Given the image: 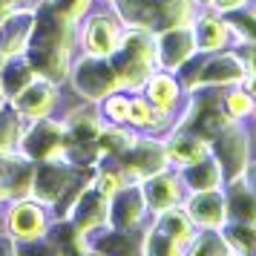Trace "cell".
<instances>
[{"label":"cell","instance_id":"obj_1","mask_svg":"<svg viewBox=\"0 0 256 256\" xmlns=\"http://www.w3.org/2000/svg\"><path fill=\"white\" fill-rule=\"evenodd\" d=\"M110 60H112V66L118 72L121 90L138 92L141 86L147 84V78L158 70V64H156V32L127 26L121 44L110 55Z\"/></svg>","mask_w":256,"mask_h":256},{"label":"cell","instance_id":"obj_2","mask_svg":"<svg viewBox=\"0 0 256 256\" xmlns=\"http://www.w3.org/2000/svg\"><path fill=\"white\" fill-rule=\"evenodd\" d=\"M213 156L222 164L224 173V184L244 178L250 162L256 158V141L250 124H230L224 127L219 136H213Z\"/></svg>","mask_w":256,"mask_h":256},{"label":"cell","instance_id":"obj_3","mask_svg":"<svg viewBox=\"0 0 256 256\" xmlns=\"http://www.w3.org/2000/svg\"><path fill=\"white\" fill-rule=\"evenodd\" d=\"M141 92L147 95V101H150L158 112L173 118L178 127L184 124L187 110H190V95H187L184 84H182V78H178L176 72L156 70L150 78H147V84L141 86Z\"/></svg>","mask_w":256,"mask_h":256},{"label":"cell","instance_id":"obj_4","mask_svg":"<svg viewBox=\"0 0 256 256\" xmlns=\"http://www.w3.org/2000/svg\"><path fill=\"white\" fill-rule=\"evenodd\" d=\"M72 84L75 90L86 98V101H101L110 92L121 90L118 72L110 58H95V55H84L78 66L72 72Z\"/></svg>","mask_w":256,"mask_h":256},{"label":"cell","instance_id":"obj_5","mask_svg":"<svg viewBox=\"0 0 256 256\" xmlns=\"http://www.w3.org/2000/svg\"><path fill=\"white\" fill-rule=\"evenodd\" d=\"M164 167H170L164 138H156V136H138L127 152H121V173L127 182H144L147 176L158 173Z\"/></svg>","mask_w":256,"mask_h":256},{"label":"cell","instance_id":"obj_6","mask_svg":"<svg viewBox=\"0 0 256 256\" xmlns=\"http://www.w3.org/2000/svg\"><path fill=\"white\" fill-rule=\"evenodd\" d=\"M190 26H193L198 55H213V52L236 46V35H233V26L228 20V14L216 12L210 6H202Z\"/></svg>","mask_w":256,"mask_h":256},{"label":"cell","instance_id":"obj_7","mask_svg":"<svg viewBox=\"0 0 256 256\" xmlns=\"http://www.w3.org/2000/svg\"><path fill=\"white\" fill-rule=\"evenodd\" d=\"M196 38H193V26H170L156 32V64L158 70L178 72L190 58H196Z\"/></svg>","mask_w":256,"mask_h":256},{"label":"cell","instance_id":"obj_8","mask_svg":"<svg viewBox=\"0 0 256 256\" xmlns=\"http://www.w3.org/2000/svg\"><path fill=\"white\" fill-rule=\"evenodd\" d=\"M124 20L116 14H106V12H98L92 14L86 24H84V32H81V46H84V55H95V58H110L112 52L118 49L121 38H124Z\"/></svg>","mask_w":256,"mask_h":256},{"label":"cell","instance_id":"obj_9","mask_svg":"<svg viewBox=\"0 0 256 256\" xmlns=\"http://www.w3.org/2000/svg\"><path fill=\"white\" fill-rule=\"evenodd\" d=\"M150 208L141 190V182H127L110 198V228L116 230H136L138 224L150 222Z\"/></svg>","mask_w":256,"mask_h":256},{"label":"cell","instance_id":"obj_10","mask_svg":"<svg viewBox=\"0 0 256 256\" xmlns=\"http://www.w3.org/2000/svg\"><path fill=\"white\" fill-rule=\"evenodd\" d=\"M182 208L187 210V216L193 219L198 230L204 228H224V222L230 219L228 213V196H224V187L216 190H196V193H187Z\"/></svg>","mask_w":256,"mask_h":256},{"label":"cell","instance_id":"obj_11","mask_svg":"<svg viewBox=\"0 0 256 256\" xmlns=\"http://www.w3.org/2000/svg\"><path fill=\"white\" fill-rule=\"evenodd\" d=\"M141 190H144V198H147V208L150 213H162L167 208H178L187 196V187L182 182V173L176 167H164L158 173L147 176L141 182Z\"/></svg>","mask_w":256,"mask_h":256},{"label":"cell","instance_id":"obj_12","mask_svg":"<svg viewBox=\"0 0 256 256\" xmlns=\"http://www.w3.org/2000/svg\"><path fill=\"white\" fill-rule=\"evenodd\" d=\"M164 150H167V164L182 170L187 164L193 162H202L213 156V141L208 136H202L196 130H187V127H178L173 136L164 138Z\"/></svg>","mask_w":256,"mask_h":256},{"label":"cell","instance_id":"obj_13","mask_svg":"<svg viewBox=\"0 0 256 256\" xmlns=\"http://www.w3.org/2000/svg\"><path fill=\"white\" fill-rule=\"evenodd\" d=\"M147 224H150L152 230H158L162 236H167L173 244H178L182 254H187V248H190V242H193V236H196V230H198L182 204H178V208H167V210H162V213H152Z\"/></svg>","mask_w":256,"mask_h":256},{"label":"cell","instance_id":"obj_14","mask_svg":"<svg viewBox=\"0 0 256 256\" xmlns=\"http://www.w3.org/2000/svg\"><path fill=\"white\" fill-rule=\"evenodd\" d=\"M55 104V86L46 81V78H38V81H29V86H24L20 92L14 95V106L29 118H40L46 116Z\"/></svg>","mask_w":256,"mask_h":256},{"label":"cell","instance_id":"obj_15","mask_svg":"<svg viewBox=\"0 0 256 256\" xmlns=\"http://www.w3.org/2000/svg\"><path fill=\"white\" fill-rule=\"evenodd\" d=\"M219 104L233 124H254L256 121V95L244 84L219 90Z\"/></svg>","mask_w":256,"mask_h":256},{"label":"cell","instance_id":"obj_16","mask_svg":"<svg viewBox=\"0 0 256 256\" xmlns=\"http://www.w3.org/2000/svg\"><path fill=\"white\" fill-rule=\"evenodd\" d=\"M178 173H182V182H184L187 193L224 187V173H222V164L216 162V156H208V158H202V162L187 164Z\"/></svg>","mask_w":256,"mask_h":256},{"label":"cell","instance_id":"obj_17","mask_svg":"<svg viewBox=\"0 0 256 256\" xmlns=\"http://www.w3.org/2000/svg\"><path fill=\"white\" fill-rule=\"evenodd\" d=\"M70 182H72V173H70V167H66V164L44 162V167L35 173L32 187H35V193L44 198V202H55V198H60L64 193H66Z\"/></svg>","mask_w":256,"mask_h":256},{"label":"cell","instance_id":"obj_18","mask_svg":"<svg viewBox=\"0 0 256 256\" xmlns=\"http://www.w3.org/2000/svg\"><path fill=\"white\" fill-rule=\"evenodd\" d=\"M9 228L18 239H38L44 236V228H46V219H44V210L38 204H29V202H18L9 213Z\"/></svg>","mask_w":256,"mask_h":256},{"label":"cell","instance_id":"obj_19","mask_svg":"<svg viewBox=\"0 0 256 256\" xmlns=\"http://www.w3.org/2000/svg\"><path fill=\"white\" fill-rule=\"evenodd\" d=\"M230 256H256V222L228 219L222 228Z\"/></svg>","mask_w":256,"mask_h":256},{"label":"cell","instance_id":"obj_20","mask_svg":"<svg viewBox=\"0 0 256 256\" xmlns=\"http://www.w3.org/2000/svg\"><path fill=\"white\" fill-rule=\"evenodd\" d=\"M224 196H228V213H230V219L256 222V196L244 178L228 182L224 184Z\"/></svg>","mask_w":256,"mask_h":256},{"label":"cell","instance_id":"obj_21","mask_svg":"<svg viewBox=\"0 0 256 256\" xmlns=\"http://www.w3.org/2000/svg\"><path fill=\"white\" fill-rule=\"evenodd\" d=\"M228 20H230L233 35H236V46L256 44V0H250L248 6L230 12L228 14Z\"/></svg>","mask_w":256,"mask_h":256},{"label":"cell","instance_id":"obj_22","mask_svg":"<svg viewBox=\"0 0 256 256\" xmlns=\"http://www.w3.org/2000/svg\"><path fill=\"white\" fill-rule=\"evenodd\" d=\"M187 254L193 256H230L228 250V242L222 236L219 228H204V230H196L193 242L187 248Z\"/></svg>","mask_w":256,"mask_h":256},{"label":"cell","instance_id":"obj_23","mask_svg":"<svg viewBox=\"0 0 256 256\" xmlns=\"http://www.w3.org/2000/svg\"><path fill=\"white\" fill-rule=\"evenodd\" d=\"M130 98H132V92H127V90L110 92L106 98L98 101V104H101V116H104L110 124H127L130 121Z\"/></svg>","mask_w":256,"mask_h":256},{"label":"cell","instance_id":"obj_24","mask_svg":"<svg viewBox=\"0 0 256 256\" xmlns=\"http://www.w3.org/2000/svg\"><path fill=\"white\" fill-rule=\"evenodd\" d=\"M124 184H127V178H124V173H121V170H101L92 187H95V190H98L104 198H112Z\"/></svg>","mask_w":256,"mask_h":256},{"label":"cell","instance_id":"obj_25","mask_svg":"<svg viewBox=\"0 0 256 256\" xmlns=\"http://www.w3.org/2000/svg\"><path fill=\"white\" fill-rule=\"evenodd\" d=\"M92 0H55V9L64 20H78L86 9H90Z\"/></svg>","mask_w":256,"mask_h":256},{"label":"cell","instance_id":"obj_26","mask_svg":"<svg viewBox=\"0 0 256 256\" xmlns=\"http://www.w3.org/2000/svg\"><path fill=\"white\" fill-rule=\"evenodd\" d=\"M18 141V121L12 116H0V152H6Z\"/></svg>","mask_w":256,"mask_h":256},{"label":"cell","instance_id":"obj_27","mask_svg":"<svg viewBox=\"0 0 256 256\" xmlns=\"http://www.w3.org/2000/svg\"><path fill=\"white\" fill-rule=\"evenodd\" d=\"M242 52H244V60H248V78H244V86L256 95V44L242 46Z\"/></svg>","mask_w":256,"mask_h":256},{"label":"cell","instance_id":"obj_28","mask_svg":"<svg viewBox=\"0 0 256 256\" xmlns=\"http://www.w3.org/2000/svg\"><path fill=\"white\" fill-rule=\"evenodd\" d=\"M248 3H250V0H208L210 9H216V12H222V14H230V12H236V9L248 6Z\"/></svg>","mask_w":256,"mask_h":256},{"label":"cell","instance_id":"obj_29","mask_svg":"<svg viewBox=\"0 0 256 256\" xmlns=\"http://www.w3.org/2000/svg\"><path fill=\"white\" fill-rule=\"evenodd\" d=\"M244 182H248V187L254 190V196H256V158L250 162V167H248V173H244Z\"/></svg>","mask_w":256,"mask_h":256},{"label":"cell","instance_id":"obj_30","mask_svg":"<svg viewBox=\"0 0 256 256\" xmlns=\"http://www.w3.org/2000/svg\"><path fill=\"white\" fill-rule=\"evenodd\" d=\"M6 193H9V190H6V187H3V178H0V198L6 196Z\"/></svg>","mask_w":256,"mask_h":256},{"label":"cell","instance_id":"obj_31","mask_svg":"<svg viewBox=\"0 0 256 256\" xmlns=\"http://www.w3.org/2000/svg\"><path fill=\"white\" fill-rule=\"evenodd\" d=\"M0 101H3V84H0Z\"/></svg>","mask_w":256,"mask_h":256},{"label":"cell","instance_id":"obj_32","mask_svg":"<svg viewBox=\"0 0 256 256\" xmlns=\"http://www.w3.org/2000/svg\"><path fill=\"white\" fill-rule=\"evenodd\" d=\"M198 3H202V6H208V0H198Z\"/></svg>","mask_w":256,"mask_h":256}]
</instances>
